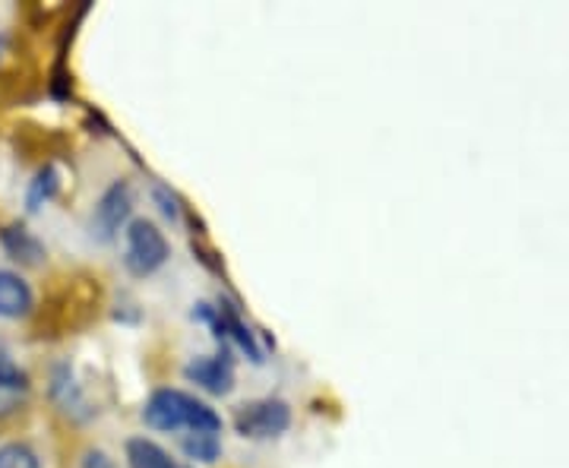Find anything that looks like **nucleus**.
<instances>
[{"instance_id": "nucleus-1", "label": "nucleus", "mask_w": 569, "mask_h": 468, "mask_svg": "<svg viewBox=\"0 0 569 468\" xmlns=\"http://www.w3.org/2000/svg\"><path fill=\"white\" fill-rule=\"evenodd\" d=\"M142 421L152 430H164V434H219L222 430V415L216 408L183 392V389L162 387L156 389L146 406H142Z\"/></svg>"}, {"instance_id": "nucleus-2", "label": "nucleus", "mask_w": 569, "mask_h": 468, "mask_svg": "<svg viewBox=\"0 0 569 468\" xmlns=\"http://www.w3.org/2000/svg\"><path fill=\"white\" fill-rule=\"evenodd\" d=\"M171 260V245L152 219H130L123 231V266L130 276H156Z\"/></svg>"}, {"instance_id": "nucleus-3", "label": "nucleus", "mask_w": 569, "mask_h": 468, "mask_svg": "<svg viewBox=\"0 0 569 468\" xmlns=\"http://www.w3.org/2000/svg\"><path fill=\"white\" fill-rule=\"evenodd\" d=\"M231 425L244 440H276L291 428V406L284 399H276V396L250 399V402H241L234 408Z\"/></svg>"}, {"instance_id": "nucleus-4", "label": "nucleus", "mask_w": 569, "mask_h": 468, "mask_svg": "<svg viewBox=\"0 0 569 468\" xmlns=\"http://www.w3.org/2000/svg\"><path fill=\"white\" fill-rule=\"evenodd\" d=\"M137 206V190H133V181H114L102 193V200L96 203V212H92V238L99 241H111L118 238L123 225L130 222V212Z\"/></svg>"}, {"instance_id": "nucleus-5", "label": "nucleus", "mask_w": 569, "mask_h": 468, "mask_svg": "<svg viewBox=\"0 0 569 468\" xmlns=\"http://www.w3.org/2000/svg\"><path fill=\"white\" fill-rule=\"evenodd\" d=\"M183 377H187V384H193V387L203 389L209 396H228L234 389V358H231V348L222 346L219 355L190 358L183 365Z\"/></svg>"}, {"instance_id": "nucleus-6", "label": "nucleus", "mask_w": 569, "mask_h": 468, "mask_svg": "<svg viewBox=\"0 0 569 468\" xmlns=\"http://www.w3.org/2000/svg\"><path fill=\"white\" fill-rule=\"evenodd\" d=\"M48 392H51L54 406L61 408L67 418H73V421H89V418H92V408H89L86 396H82V387L77 384V374H73L70 361L54 365Z\"/></svg>"}, {"instance_id": "nucleus-7", "label": "nucleus", "mask_w": 569, "mask_h": 468, "mask_svg": "<svg viewBox=\"0 0 569 468\" xmlns=\"http://www.w3.org/2000/svg\"><path fill=\"white\" fill-rule=\"evenodd\" d=\"M0 247L10 260H17L20 266H41L48 260V250L39 238L26 228V225L13 222L0 228Z\"/></svg>"}, {"instance_id": "nucleus-8", "label": "nucleus", "mask_w": 569, "mask_h": 468, "mask_svg": "<svg viewBox=\"0 0 569 468\" xmlns=\"http://www.w3.org/2000/svg\"><path fill=\"white\" fill-rule=\"evenodd\" d=\"M216 307H219V317H222L228 346L241 348L253 365H263V348H260V342H257V332L244 323V317H241L238 305H234V301H228V298H219V305Z\"/></svg>"}, {"instance_id": "nucleus-9", "label": "nucleus", "mask_w": 569, "mask_h": 468, "mask_svg": "<svg viewBox=\"0 0 569 468\" xmlns=\"http://www.w3.org/2000/svg\"><path fill=\"white\" fill-rule=\"evenodd\" d=\"M36 307V291L22 279L20 272L0 269V317L3 320H20L29 317Z\"/></svg>"}, {"instance_id": "nucleus-10", "label": "nucleus", "mask_w": 569, "mask_h": 468, "mask_svg": "<svg viewBox=\"0 0 569 468\" xmlns=\"http://www.w3.org/2000/svg\"><path fill=\"white\" fill-rule=\"evenodd\" d=\"M123 456H127L130 468H178L171 452L159 447L156 440H149V437H130L123 444Z\"/></svg>"}, {"instance_id": "nucleus-11", "label": "nucleus", "mask_w": 569, "mask_h": 468, "mask_svg": "<svg viewBox=\"0 0 569 468\" xmlns=\"http://www.w3.org/2000/svg\"><path fill=\"white\" fill-rule=\"evenodd\" d=\"M58 190H61V175H58V168H54V165H44L39 175L32 178L29 190H26V209H29V212H39L48 200L58 197Z\"/></svg>"}, {"instance_id": "nucleus-12", "label": "nucleus", "mask_w": 569, "mask_h": 468, "mask_svg": "<svg viewBox=\"0 0 569 468\" xmlns=\"http://www.w3.org/2000/svg\"><path fill=\"white\" fill-rule=\"evenodd\" d=\"M181 449L187 459L203 462V466L219 462V456H222L219 434H187V437H181Z\"/></svg>"}, {"instance_id": "nucleus-13", "label": "nucleus", "mask_w": 569, "mask_h": 468, "mask_svg": "<svg viewBox=\"0 0 569 468\" xmlns=\"http://www.w3.org/2000/svg\"><path fill=\"white\" fill-rule=\"evenodd\" d=\"M26 389H29V374L13 361V355L7 348L0 346V396L13 399V396H20Z\"/></svg>"}, {"instance_id": "nucleus-14", "label": "nucleus", "mask_w": 569, "mask_h": 468, "mask_svg": "<svg viewBox=\"0 0 569 468\" xmlns=\"http://www.w3.org/2000/svg\"><path fill=\"white\" fill-rule=\"evenodd\" d=\"M0 468H41V459L29 444L10 440V444H0Z\"/></svg>"}, {"instance_id": "nucleus-15", "label": "nucleus", "mask_w": 569, "mask_h": 468, "mask_svg": "<svg viewBox=\"0 0 569 468\" xmlns=\"http://www.w3.org/2000/svg\"><path fill=\"white\" fill-rule=\"evenodd\" d=\"M152 200H156L159 212H162L168 222H171V225L181 222V219H183L181 200H178V197H174V193H171V190H168L164 183H156V187H152Z\"/></svg>"}, {"instance_id": "nucleus-16", "label": "nucleus", "mask_w": 569, "mask_h": 468, "mask_svg": "<svg viewBox=\"0 0 569 468\" xmlns=\"http://www.w3.org/2000/svg\"><path fill=\"white\" fill-rule=\"evenodd\" d=\"M80 468H118V462H114L104 449L92 447L80 456Z\"/></svg>"}, {"instance_id": "nucleus-17", "label": "nucleus", "mask_w": 569, "mask_h": 468, "mask_svg": "<svg viewBox=\"0 0 569 468\" xmlns=\"http://www.w3.org/2000/svg\"><path fill=\"white\" fill-rule=\"evenodd\" d=\"M7 51H10V39H7V36H3V32H0V58H3V54H7Z\"/></svg>"}]
</instances>
